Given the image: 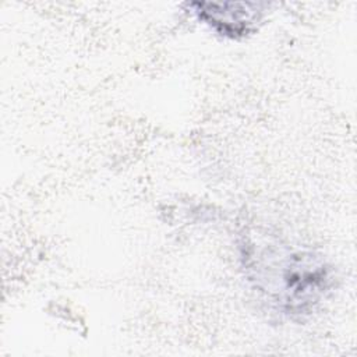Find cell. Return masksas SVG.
<instances>
[{"label":"cell","instance_id":"1","mask_svg":"<svg viewBox=\"0 0 357 357\" xmlns=\"http://www.w3.org/2000/svg\"><path fill=\"white\" fill-rule=\"evenodd\" d=\"M244 265L254 287L282 314H310L331 287V268L322 257L283 244L248 245Z\"/></svg>","mask_w":357,"mask_h":357},{"label":"cell","instance_id":"2","mask_svg":"<svg viewBox=\"0 0 357 357\" xmlns=\"http://www.w3.org/2000/svg\"><path fill=\"white\" fill-rule=\"evenodd\" d=\"M191 6L201 21L218 33L231 39H238L252 32L264 15V4L255 1H197Z\"/></svg>","mask_w":357,"mask_h":357}]
</instances>
